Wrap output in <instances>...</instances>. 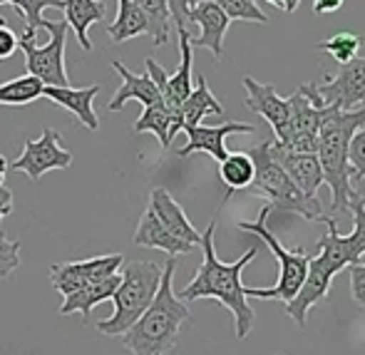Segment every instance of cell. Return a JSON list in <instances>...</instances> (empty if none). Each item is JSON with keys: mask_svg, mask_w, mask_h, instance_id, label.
<instances>
[{"mask_svg": "<svg viewBox=\"0 0 365 355\" xmlns=\"http://www.w3.org/2000/svg\"><path fill=\"white\" fill-rule=\"evenodd\" d=\"M40 30H48L50 40L45 45H35L28 38H18V48L25 53L28 75L38 77L45 87H70V77L65 70V40H68V23L60 20H40Z\"/></svg>", "mask_w": 365, "mask_h": 355, "instance_id": "obj_7", "label": "cell"}, {"mask_svg": "<svg viewBox=\"0 0 365 355\" xmlns=\"http://www.w3.org/2000/svg\"><path fill=\"white\" fill-rule=\"evenodd\" d=\"M199 3H217V0H192V5H199Z\"/></svg>", "mask_w": 365, "mask_h": 355, "instance_id": "obj_43", "label": "cell"}, {"mask_svg": "<svg viewBox=\"0 0 365 355\" xmlns=\"http://www.w3.org/2000/svg\"><path fill=\"white\" fill-rule=\"evenodd\" d=\"M269 221V207H264L259 212V219L256 221H239V229L241 231H249L251 236L261 239L266 246L271 249V254L276 256L279 261V281H276L271 288H251L246 286V298H261V301H284L289 303L293 296L298 293V288L303 286L306 281V274H308V261L311 256L306 254L303 249H284L276 239L274 231L266 226Z\"/></svg>", "mask_w": 365, "mask_h": 355, "instance_id": "obj_6", "label": "cell"}, {"mask_svg": "<svg viewBox=\"0 0 365 355\" xmlns=\"http://www.w3.org/2000/svg\"><path fill=\"white\" fill-rule=\"evenodd\" d=\"M132 241H135L137 246H145V249H159L169 256H187L194 251L192 244H184L177 236L169 234L162 226V221L157 219V214L149 207L145 209V214L140 216V224H137Z\"/></svg>", "mask_w": 365, "mask_h": 355, "instance_id": "obj_22", "label": "cell"}, {"mask_svg": "<svg viewBox=\"0 0 365 355\" xmlns=\"http://www.w3.org/2000/svg\"><path fill=\"white\" fill-rule=\"evenodd\" d=\"M241 85L246 90V107L269 122L274 130V140L284 142L289 130V97H281L274 85H264L251 75L241 77Z\"/></svg>", "mask_w": 365, "mask_h": 355, "instance_id": "obj_12", "label": "cell"}, {"mask_svg": "<svg viewBox=\"0 0 365 355\" xmlns=\"http://www.w3.org/2000/svg\"><path fill=\"white\" fill-rule=\"evenodd\" d=\"M20 266V241L0 239V279H8Z\"/></svg>", "mask_w": 365, "mask_h": 355, "instance_id": "obj_34", "label": "cell"}, {"mask_svg": "<svg viewBox=\"0 0 365 355\" xmlns=\"http://www.w3.org/2000/svg\"><path fill=\"white\" fill-rule=\"evenodd\" d=\"M18 50V35L0 20V63L8 58H13V53Z\"/></svg>", "mask_w": 365, "mask_h": 355, "instance_id": "obj_37", "label": "cell"}, {"mask_svg": "<svg viewBox=\"0 0 365 355\" xmlns=\"http://www.w3.org/2000/svg\"><path fill=\"white\" fill-rule=\"evenodd\" d=\"M254 159L249 157V152H231L224 162H219V177L226 184V189L239 192V189H249L254 182Z\"/></svg>", "mask_w": 365, "mask_h": 355, "instance_id": "obj_26", "label": "cell"}, {"mask_svg": "<svg viewBox=\"0 0 365 355\" xmlns=\"http://www.w3.org/2000/svg\"><path fill=\"white\" fill-rule=\"evenodd\" d=\"M162 281V266L154 261H127L122 264L120 286L115 288L110 301L115 303V311L110 318L97 323V331L102 336L117 338L127 333L137 323V318L149 308L159 291Z\"/></svg>", "mask_w": 365, "mask_h": 355, "instance_id": "obj_4", "label": "cell"}, {"mask_svg": "<svg viewBox=\"0 0 365 355\" xmlns=\"http://www.w3.org/2000/svg\"><path fill=\"white\" fill-rule=\"evenodd\" d=\"M326 115H328V107L311 105V100H306L296 90L289 97V130H286V137L281 144L286 149H291V152L316 154L318 130H321Z\"/></svg>", "mask_w": 365, "mask_h": 355, "instance_id": "obj_11", "label": "cell"}, {"mask_svg": "<svg viewBox=\"0 0 365 355\" xmlns=\"http://www.w3.org/2000/svg\"><path fill=\"white\" fill-rule=\"evenodd\" d=\"M5 172H8V162H5V157H3V154H0V187H3Z\"/></svg>", "mask_w": 365, "mask_h": 355, "instance_id": "obj_42", "label": "cell"}, {"mask_svg": "<svg viewBox=\"0 0 365 355\" xmlns=\"http://www.w3.org/2000/svg\"><path fill=\"white\" fill-rule=\"evenodd\" d=\"M346 5V0H313V13L316 15H331Z\"/></svg>", "mask_w": 365, "mask_h": 355, "instance_id": "obj_39", "label": "cell"}, {"mask_svg": "<svg viewBox=\"0 0 365 355\" xmlns=\"http://www.w3.org/2000/svg\"><path fill=\"white\" fill-rule=\"evenodd\" d=\"M365 125V107L343 112L338 107H328V115L318 130L316 157L323 169V184H328L333 194V212H348L351 199H356L351 184V162L348 149L351 140Z\"/></svg>", "mask_w": 365, "mask_h": 355, "instance_id": "obj_3", "label": "cell"}, {"mask_svg": "<svg viewBox=\"0 0 365 355\" xmlns=\"http://www.w3.org/2000/svg\"><path fill=\"white\" fill-rule=\"evenodd\" d=\"M97 92H100V85L80 87V90H75V87H45L43 95L55 105L65 107L82 127H87L90 132H97L100 130V120H97L95 107H92Z\"/></svg>", "mask_w": 365, "mask_h": 355, "instance_id": "obj_19", "label": "cell"}, {"mask_svg": "<svg viewBox=\"0 0 365 355\" xmlns=\"http://www.w3.org/2000/svg\"><path fill=\"white\" fill-rule=\"evenodd\" d=\"M279 355H286V353H279Z\"/></svg>", "mask_w": 365, "mask_h": 355, "instance_id": "obj_45", "label": "cell"}, {"mask_svg": "<svg viewBox=\"0 0 365 355\" xmlns=\"http://www.w3.org/2000/svg\"><path fill=\"white\" fill-rule=\"evenodd\" d=\"M351 296L365 311V264H351Z\"/></svg>", "mask_w": 365, "mask_h": 355, "instance_id": "obj_36", "label": "cell"}, {"mask_svg": "<svg viewBox=\"0 0 365 355\" xmlns=\"http://www.w3.org/2000/svg\"><path fill=\"white\" fill-rule=\"evenodd\" d=\"M112 68H115L117 75L122 77V85H120V90L112 95L110 105H107V110H110V112H120L122 105H125V102H130V100L142 102L145 107L162 100L157 85H154L152 77H149L147 72H145V75H137V72L127 70L120 60H112Z\"/></svg>", "mask_w": 365, "mask_h": 355, "instance_id": "obj_21", "label": "cell"}, {"mask_svg": "<svg viewBox=\"0 0 365 355\" xmlns=\"http://www.w3.org/2000/svg\"><path fill=\"white\" fill-rule=\"evenodd\" d=\"M169 127H172V112L167 110V105L162 100L145 107L142 117L135 122V132H152L164 149L172 144L169 142Z\"/></svg>", "mask_w": 365, "mask_h": 355, "instance_id": "obj_29", "label": "cell"}, {"mask_svg": "<svg viewBox=\"0 0 365 355\" xmlns=\"http://www.w3.org/2000/svg\"><path fill=\"white\" fill-rule=\"evenodd\" d=\"M174 271H177V256H169L167 264L162 266V281L154 301L137 318L135 326L122 333V346L132 355H167L177 346L182 326L192 318L189 306L179 301L172 288Z\"/></svg>", "mask_w": 365, "mask_h": 355, "instance_id": "obj_2", "label": "cell"}, {"mask_svg": "<svg viewBox=\"0 0 365 355\" xmlns=\"http://www.w3.org/2000/svg\"><path fill=\"white\" fill-rule=\"evenodd\" d=\"M209 115H219L221 117V115H224V107H221V102L214 97V92L209 90L207 77L199 75L197 77V87H194L192 95L182 102V107H179L177 115H174L172 127H169V142H172L182 130H192V127L202 125V120H204V117H209Z\"/></svg>", "mask_w": 365, "mask_h": 355, "instance_id": "obj_16", "label": "cell"}, {"mask_svg": "<svg viewBox=\"0 0 365 355\" xmlns=\"http://www.w3.org/2000/svg\"><path fill=\"white\" fill-rule=\"evenodd\" d=\"M189 23H197L202 28V33L197 38H192V48H204L212 50V55L217 60H221L224 55V35L229 30L231 20L224 15V10L217 3H199L192 5L189 10Z\"/></svg>", "mask_w": 365, "mask_h": 355, "instance_id": "obj_17", "label": "cell"}, {"mask_svg": "<svg viewBox=\"0 0 365 355\" xmlns=\"http://www.w3.org/2000/svg\"><path fill=\"white\" fill-rule=\"evenodd\" d=\"M269 154L281 169L291 177V182L301 189L306 197L318 199V189L323 187V169L316 154H303V152H291L281 142L266 140Z\"/></svg>", "mask_w": 365, "mask_h": 355, "instance_id": "obj_13", "label": "cell"}, {"mask_svg": "<svg viewBox=\"0 0 365 355\" xmlns=\"http://www.w3.org/2000/svg\"><path fill=\"white\" fill-rule=\"evenodd\" d=\"M353 192H356V197L365 199V177L358 179V182H353Z\"/></svg>", "mask_w": 365, "mask_h": 355, "instance_id": "obj_41", "label": "cell"}, {"mask_svg": "<svg viewBox=\"0 0 365 355\" xmlns=\"http://www.w3.org/2000/svg\"><path fill=\"white\" fill-rule=\"evenodd\" d=\"M266 3H271V5H276V8H281V0H266Z\"/></svg>", "mask_w": 365, "mask_h": 355, "instance_id": "obj_44", "label": "cell"}, {"mask_svg": "<svg viewBox=\"0 0 365 355\" xmlns=\"http://www.w3.org/2000/svg\"><path fill=\"white\" fill-rule=\"evenodd\" d=\"M65 23L68 28L75 33L77 43L85 53L92 50V43L87 38V30H90L92 23H100L107 15V5L100 3V0H65Z\"/></svg>", "mask_w": 365, "mask_h": 355, "instance_id": "obj_23", "label": "cell"}, {"mask_svg": "<svg viewBox=\"0 0 365 355\" xmlns=\"http://www.w3.org/2000/svg\"><path fill=\"white\" fill-rule=\"evenodd\" d=\"M214 231H217V216L212 219V224L207 226V231L202 234V266L194 274V279L189 281V286H184L179 291V301L189 303V301H202V298H212V301H219L226 311H231L234 316V326H236V338L244 341L251 331H254V321L256 313L254 308L249 306V298H246V286L241 281V274L244 269L251 264V261L259 256L261 244L254 241L249 251L241 256L234 264H224V261L217 256V249H214Z\"/></svg>", "mask_w": 365, "mask_h": 355, "instance_id": "obj_1", "label": "cell"}, {"mask_svg": "<svg viewBox=\"0 0 365 355\" xmlns=\"http://www.w3.org/2000/svg\"><path fill=\"white\" fill-rule=\"evenodd\" d=\"M120 10H117L115 23L107 28L112 43H125V40H132L137 35H147L149 33V23L140 8H137L132 0H117Z\"/></svg>", "mask_w": 365, "mask_h": 355, "instance_id": "obj_25", "label": "cell"}, {"mask_svg": "<svg viewBox=\"0 0 365 355\" xmlns=\"http://www.w3.org/2000/svg\"><path fill=\"white\" fill-rule=\"evenodd\" d=\"M298 5H301V0H281V10H286V13H296Z\"/></svg>", "mask_w": 365, "mask_h": 355, "instance_id": "obj_40", "label": "cell"}, {"mask_svg": "<svg viewBox=\"0 0 365 355\" xmlns=\"http://www.w3.org/2000/svg\"><path fill=\"white\" fill-rule=\"evenodd\" d=\"M363 40H365L363 35H356V33H338V35H331L328 40H323V43H318L316 48L331 55L338 65H348L351 60L358 58V53H361V48H363Z\"/></svg>", "mask_w": 365, "mask_h": 355, "instance_id": "obj_31", "label": "cell"}, {"mask_svg": "<svg viewBox=\"0 0 365 355\" xmlns=\"http://www.w3.org/2000/svg\"><path fill=\"white\" fill-rule=\"evenodd\" d=\"M348 162H351V184L365 177V125L353 135L351 149H348Z\"/></svg>", "mask_w": 365, "mask_h": 355, "instance_id": "obj_33", "label": "cell"}, {"mask_svg": "<svg viewBox=\"0 0 365 355\" xmlns=\"http://www.w3.org/2000/svg\"><path fill=\"white\" fill-rule=\"evenodd\" d=\"M45 85L33 75H23L15 77L10 82L0 85V105L5 107H20V105H30L38 97H43Z\"/></svg>", "mask_w": 365, "mask_h": 355, "instance_id": "obj_27", "label": "cell"}, {"mask_svg": "<svg viewBox=\"0 0 365 355\" xmlns=\"http://www.w3.org/2000/svg\"><path fill=\"white\" fill-rule=\"evenodd\" d=\"M149 209L157 214V219L162 221L164 229H167L172 236H177L179 241L192 244L194 249L202 244V234L194 229V224L187 219L184 209L179 207V202L167 192V189H162V187L152 189V194H149Z\"/></svg>", "mask_w": 365, "mask_h": 355, "instance_id": "obj_18", "label": "cell"}, {"mask_svg": "<svg viewBox=\"0 0 365 355\" xmlns=\"http://www.w3.org/2000/svg\"><path fill=\"white\" fill-rule=\"evenodd\" d=\"M249 157L254 159V182H251V192L261 194L269 199V216L274 219H284V216H301L306 221H321L323 209L318 199H311L291 182V177L271 159L266 142L256 144L249 152Z\"/></svg>", "mask_w": 365, "mask_h": 355, "instance_id": "obj_5", "label": "cell"}, {"mask_svg": "<svg viewBox=\"0 0 365 355\" xmlns=\"http://www.w3.org/2000/svg\"><path fill=\"white\" fill-rule=\"evenodd\" d=\"M137 8L145 13L147 23H149V33L152 35V45L154 48H162L169 40V25H172V18H169V8L167 0H132Z\"/></svg>", "mask_w": 365, "mask_h": 355, "instance_id": "obj_28", "label": "cell"}, {"mask_svg": "<svg viewBox=\"0 0 365 355\" xmlns=\"http://www.w3.org/2000/svg\"><path fill=\"white\" fill-rule=\"evenodd\" d=\"M13 214V192L5 187H0V239H5L3 234V219Z\"/></svg>", "mask_w": 365, "mask_h": 355, "instance_id": "obj_38", "label": "cell"}, {"mask_svg": "<svg viewBox=\"0 0 365 355\" xmlns=\"http://www.w3.org/2000/svg\"><path fill=\"white\" fill-rule=\"evenodd\" d=\"M125 264L122 254H110V256H95L87 261H68V264H53L50 266V284L58 293L70 296V293L80 291V288L105 281L110 276H115Z\"/></svg>", "mask_w": 365, "mask_h": 355, "instance_id": "obj_8", "label": "cell"}, {"mask_svg": "<svg viewBox=\"0 0 365 355\" xmlns=\"http://www.w3.org/2000/svg\"><path fill=\"white\" fill-rule=\"evenodd\" d=\"M192 33L189 30H182L179 33V55H182V63L174 75L167 77V85L162 90V102L167 105V110L172 112V120L177 115V110L182 107V102L192 95V65H194V58H192Z\"/></svg>", "mask_w": 365, "mask_h": 355, "instance_id": "obj_20", "label": "cell"}, {"mask_svg": "<svg viewBox=\"0 0 365 355\" xmlns=\"http://www.w3.org/2000/svg\"><path fill=\"white\" fill-rule=\"evenodd\" d=\"M187 132V144L179 149V157H189L194 152H204L209 154L212 159L217 162H224L229 157L226 152V137L229 135H254L256 127L254 125H246V122H224V125H217V127H204V125H197L192 130H184Z\"/></svg>", "mask_w": 365, "mask_h": 355, "instance_id": "obj_14", "label": "cell"}, {"mask_svg": "<svg viewBox=\"0 0 365 355\" xmlns=\"http://www.w3.org/2000/svg\"><path fill=\"white\" fill-rule=\"evenodd\" d=\"M169 18L177 25V33L189 30V10H192V0H167Z\"/></svg>", "mask_w": 365, "mask_h": 355, "instance_id": "obj_35", "label": "cell"}, {"mask_svg": "<svg viewBox=\"0 0 365 355\" xmlns=\"http://www.w3.org/2000/svg\"><path fill=\"white\" fill-rule=\"evenodd\" d=\"M0 5H15L18 13L25 18V33L23 38L35 40V33L40 30V20H43L45 8H65V0H0Z\"/></svg>", "mask_w": 365, "mask_h": 355, "instance_id": "obj_30", "label": "cell"}, {"mask_svg": "<svg viewBox=\"0 0 365 355\" xmlns=\"http://www.w3.org/2000/svg\"><path fill=\"white\" fill-rule=\"evenodd\" d=\"M73 164V152L60 147L58 130H43L40 140H25L23 154L10 164V169L23 172L30 177V182H40L53 169H68Z\"/></svg>", "mask_w": 365, "mask_h": 355, "instance_id": "obj_9", "label": "cell"}, {"mask_svg": "<svg viewBox=\"0 0 365 355\" xmlns=\"http://www.w3.org/2000/svg\"><path fill=\"white\" fill-rule=\"evenodd\" d=\"M217 5L224 10V15L229 20H244V23H261V25L269 23V18L256 5V0H217Z\"/></svg>", "mask_w": 365, "mask_h": 355, "instance_id": "obj_32", "label": "cell"}, {"mask_svg": "<svg viewBox=\"0 0 365 355\" xmlns=\"http://www.w3.org/2000/svg\"><path fill=\"white\" fill-rule=\"evenodd\" d=\"M316 95L323 107H338L343 112L365 107V58H356L326 82L316 85Z\"/></svg>", "mask_w": 365, "mask_h": 355, "instance_id": "obj_10", "label": "cell"}, {"mask_svg": "<svg viewBox=\"0 0 365 355\" xmlns=\"http://www.w3.org/2000/svg\"><path fill=\"white\" fill-rule=\"evenodd\" d=\"M120 286V276H110L105 281H97V284H90L80 291L65 296L63 306H60V316H73V313H80L82 318H87L92 313V308L100 306V303L110 301L115 288Z\"/></svg>", "mask_w": 365, "mask_h": 355, "instance_id": "obj_24", "label": "cell"}, {"mask_svg": "<svg viewBox=\"0 0 365 355\" xmlns=\"http://www.w3.org/2000/svg\"><path fill=\"white\" fill-rule=\"evenodd\" d=\"M333 279H336V276H333L328 269H323V266L316 261V256H311V261H308L306 281H303V286L298 288L296 296L286 303V313L293 318V323H296L298 328H306L311 308L318 306V303L331 293Z\"/></svg>", "mask_w": 365, "mask_h": 355, "instance_id": "obj_15", "label": "cell"}]
</instances>
